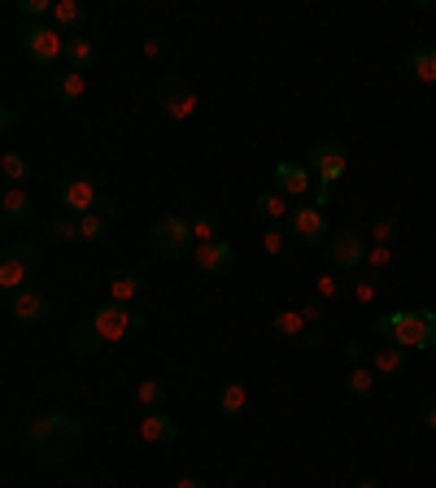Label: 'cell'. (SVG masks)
<instances>
[{
    "label": "cell",
    "mask_w": 436,
    "mask_h": 488,
    "mask_svg": "<svg viewBox=\"0 0 436 488\" xmlns=\"http://www.w3.org/2000/svg\"><path fill=\"white\" fill-rule=\"evenodd\" d=\"M27 445L44 462H66L83 445V427L74 424V419H66V415H35L31 424H27Z\"/></svg>",
    "instance_id": "obj_1"
},
{
    "label": "cell",
    "mask_w": 436,
    "mask_h": 488,
    "mask_svg": "<svg viewBox=\"0 0 436 488\" xmlns=\"http://www.w3.org/2000/svg\"><path fill=\"white\" fill-rule=\"evenodd\" d=\"M375 331L389 340V345H402V349H432L436 345V314L432 310H398V314H384Z\"/></svg>",
    "instance_id": "obj_2"
},
{
    "label": "cell",
    "mask_w": 436,
    "mask_h": 488,
    "mask_svg": "<svg viewBox=\"0 0 436 488\" xmlns=\"http://www.w3.org/2000/svg\"><path fill=\"white\" fill-rule=\"evenodd\" d=\"M18 48L31 57L35 65H57V57H66V39L57 27H48V22H27L22 35H18Z\"/></svg>",
    "instance_id": "obj_3"
},
{
    "label": "cell",
    "mask_w": 436,
    "mask_h": 488,
    "mask_svg": "<svg viewBox=\"0 0 436 488\" xmlns=\"http://www.w3.org/2000/svg\"><path fill=\"white\" fill-rule=\"evenodd\" d=\"M192 244H197V240H192V227H188L184 218H158V223L149 227V253L162 261H179Z\"/></svg>",
    "instance_id": "obj_4"
},
{
    "label": "cell",
    "mask_w": 436,
    "mask_h": 488,
    "mask_svg": "<svg viewBox=\"0 0 436 488\" xmlns=\"http://www.w3.org/2000/svg\"><path fill=\"white\" fill-rule=\"evenodd\" d=\"M92 327H97V336H101L105 345H118V340H132V336L144 331V314H135L132 305L109 301V305H101L92 314Z\"/></svg>",
    "instance_id": "obj_5"
},
{
    "label": "cell",
    "mask_w": 436,
    "mask_h": 488,
    "mask_svg": "<svg viewBox=\"0 0 436 488\" xmlns=\"http://www.w3.org/2000/svg\"><path fill=\"white\" fill-rule=\"evenodd\" d=\"M35 270H39V253H35L31 244H22V240H9L4 253H0V288L4 293L27 288V279H31Z\"/></svg>",
    "instance_id": "obj_6"
},
{
    "label": "cell",
    "mask_w": 436,
    "mask_h": 488,
    "mask_svg": "<svg viewBox=\"0 0 436 488\" xmlns=\"http://www.w3.org/2000/svg\"><path fill=\"white\" fill-rule=\"evenodd\" d=\"M57 205H62V214H70V218L97 214V205H101L97 179H92V175H74V179H66V184L57 188Z\"/></svg>",
    "instance_id": "obj_7"
},
{
    "label": "cell",
    "mask_w": 436,
    "mask_h": 488,
    "mask_svg": "<svg viewBox=\"0 0 436 488\" xmlns=\"http://www.w3.org/2000/svg\"><path fill=\"white\" fill-rule=\"evenodd\" d=\"M345 166H349V149L340 140H323V144L310 149V170H314L319 188H332L336 179L345 175Z\"/></svg>",
    "instance_id": "obj_8"
},
{
    "label": "cell",
    "mask_w": 436,
    "mask_h": 488,
    "mask_svg": "<svg viewBox=\"0 0 436 488\" xmlns=\"http://www.w3.org/2000/svg\"><path fill=\"white\" fill-rule=\"evenodd\" d=\"M158 100H162V109H167V118H188L192 109H197V88L184 79V74H162V83H158Z\"/></svg>",
    "instance_id": "obj_9"
},
{
    "label": "cell",
    "mask_w": 436,
    "mask_h": 488,
    "mask_svg": "<svg viewBox=\"0 0 436 488\" xmlns=\"http://www.w3.org/2000/svg\"><path fill=\"white\" fill-rule=\"evenodd\" d=\"M328 258H332V266H340V270H354L358 261H367V235L363 231H336L332 244H328Z\"/></svg>",
    "instance_id": "obj_10"
},
{
    "label": "cell",
    "mask_w": 436,
    "mask_h": 488,
    "mask_svg": "<svg viewBox=\"0 0 436 488\" xmlns=\"http://www.w3.org/2000/svg\"><path fill=\"white\" fill-rule=\"evenodd\" d=\"M135 436H140L144 445H153V449H167V445L179 441V427H175V419H170L167 410H144V419H140V427H135Z\"/></svg>",
    "instance_id": "obj_11"
},
{
    "label": "cell",
    "mask_w": 436,
    "mask_h": 488,
    "mask_svg": "<svg viewBox=\"0 0 436 488\" xmlns=\"http://www.w3.org/2000/svg\"><path fill=\"white\" fill-rule=\"evenodd\" d=\"M275 188L284 196H319V179L310 166H293V162H279L275 166Z\"/></svg>",
    "instance_id": "obj_12"
},
{
    "label": "cell",
    "mask_w": 436,
    "mask_h": 488,
    "mask_svg": "<svg viewBox=\"0 0 436 488\" xmlns=\"http://www.w3.org/2000/svg\"><path fill=\"white\" fill-rule=\"evenodd\" d=\"M288 231H293L302 244H319V240H328V218H323L319 205H302V210H293Z\"/></svg>",
    "instance_id": "obj_13"
},
{
    "label": "cell",
    "mask_w": 436,
    "mask_h": 488,
    "mask_svg": "<svg viewBox=\"0 0 436 488\" xmlns=\"http://www.w3.org/2000/svg\"><path fill=\"white\" fill-rule=\"evenodd\" d=\"M197 266H201L205 275L223 279V275H232V270H235V249L227 244V240H214V244H197Z\"/></svg>",
    "instance_id": "obj_14"
},
{
    "label": "cell",
    "mask_w": 436,
    "mask_h": 488,
    "mask_svg": "<svg viewBox=\"0 0 436 488\" xmlns=\"http://www.w3.org/2000/svg\"><path fill=\"white\" fill-rule=\"evenodd\" d=\"M9 314L22 319V323H44L48 319V296L35 293V288H18V293H9Z\"/></svg>",
    "instance_id": "obj_15"
},
{
    "label": "cell",
    "mask_w": 436,
    "mask_h": 488,
    "mask_svg": "<svg viewBox=\"0 0 436 488\" xmlns=\"http://www.w3.org/2000/svg\"><path fill=\"white\" fill-rule=\"evenodd\" d=\"M53 27H57V31L83 35L88 31V9H83L79 0H57V4H53Z\"/></svg>",
    "instance_id": "obj_16"
},
{
    "label": "cell",
    "mask_w": 436,
    "mask_h": 488,
    "mask_svg": "<svg viewBox=\"0 0 436 488\" xmlns=\"http://www.w3.org/2000/svg\"><path fill=\"white\" fill-rule=\"evenodd\" d=\"M406 70H410V79H419V83H436V44L432 48H410V53H406Z\"/></svg>",
    "instance_id": "obj_17"
},
{
    "label": "cell",
    "mask_w": 436,
    "mask_h": 488,
    "mask_svg": "<svg viewBox=\"0 0 436 488\" xmlns=\"http://www.w3.org/2000/svg\"><path fill=\"white\" fill-rule=\"evenodd\" d=\"M140 288H144V279H140L135 270H114V275H109V296H114L118 305H132L135 296H140Z\"/></svg>",
    "instance_id": "obj_18"
},
{
    "label": "cell",
    "mask_w": 436,
    "mask_h": 488,
    "mask_svg": "<svg viewBox=\"0 0 436 488\" xmlns=\"http://www.w3.org/2000/svg\"><path fill=\"white\" fill-rule=\"evenodd\" d=\"M0 214H4V223H27L31 218V196L22 188H9L0 196Z\"/></svg>",
    "instance_id": "obj_19"
},
{
    "label": "cell",
    "mask_w": 436,
    "mask_h": 488,
    "mask_svg": "<svg viewBox=\"0 0 436 488\" xmlns=\"http://www.w3.org/2000/svg\"><path fill=\"white\" fill-rule=\"evenodd\" d=\"M53 92H57L62 105H74V100H83V92H88V79H83L79 70H66V74L53 79Z\"/></svg>",
    "instance_id": "obj_20"
},
{
    "label": "cell",
    "mask_w": 436,
    "mask_h": 488,
    "mask_svg": "<svg viewBox=\"0 0 436 488\" xmlns=\"http://www.w3.org/2000/svg\"><path fill=\"white\" fill-rule=\"evenodd\" d=\"M66 345H70V354H74V358H92L105 340L97 336V327H92V323H83V327H74V331H70Z\"/></svg>",
    "instance_id": "obj_21"
},
{
    "label": "cell",
    "mask_w": 436,
    "mask_h": 488,
    "mask_svg": "<svg viewBox=\"0 0 436 488\" xmlns=\"http://www.w3.org/2000/svg\"><path fill=\"white\" fill-rule=\"evenodd\" d=\"M66 62H70V70H79V74L97 62V48H92V39H88V35H70V39H66Z\"/></svg>",
    "instance_id": "obj_22"
},
{
    "label": "cell",
    "mask_w": 436,
    "mask_h": 488,
    "mask_svg": "<svg viewBox=\"0 0 436 488\" xmlns=\"http://www.w3.org/2000/svg\"><path fill=\"white\" fill-rule=\"evenodd\" d=\"M270 336H279V340L305 336V314L302 310H279V314L270 319Z\"/></svg>",
    "instance_id": "obj_23"
},
{
    "label": "cell",
    "mask_w": 436,
    "mask_h": 488,
    "mask_svg": "<svg viewBox=\"0 0 436 488\" xmlns=\"http://www.w3.org/2000/svg\"><path fill=\"white\" fill-rule=\"evenodd\" d=\"M244 406H249L244 384H223V392H218V415H223V419H240Z\"/></svg>",
    "instance_id": "obj_24"
},
{
    "label": "cell",
    "mask_w": 436,
    "mask_h": 488,
    "mask_svg": "<svg viewBox=\"0 0 436 488\" xmlns=\"http://www.w3.org/2000/svg\"><path fill=\"white\" fill-rule=\"evenodd\" d=\"M406 354H410V349H402V345H389V349H380V354H375L371 371H375V375H402Z\"/></svg>",
    "instance_id": "obj_25"
},
{
    "label": "cell",
    "mask_w": 436,
    "mask_h": 488,
    "mask_svg": "<svg viewBox=\"0 0 436 488\" xmlns=\"http://www.w3.org/2000/svg\"><path fill=\"white\" fill-rule=\"evenodd\" d=\"M188 227H192V240H197V244H214V240H218V214H214V210H197Z\"/></svg>",
    "instance_id": "obj_26"
},
{
    "label": "cell",
    "mask_w": 436,
    "mask_h": 488,
    "mask_svg": "<svg viewBox=\"0 0 436 488\" xmlns=\"http://www.w3.org/2000/svg\"><path fill=\"white\" fill-rule=\"evenodd\" d=\"M0 175H4L13 188H18L22 179H31V162H27L22 153H4V158H0Z\"/></svg>",
    "instance_id": "obj_27"
},
{
    "label": "cell",
    "mask_w": 436,
    "mask_h": 488,
    "mask_svg": "<svg viewBox=\"0 0 436 488\" xmlns=\"http://www.w3.org/2000/svg\"><path fill=\"white\" fill-rule=\"evenodd\" d=\"M135 401H140L144 410H162V401H167V384H162V380H144V384L135 389Z\"/></svg>",
    "instance_id": "obj_28"
},
{
    "label": "cell",
    "mask_w": 436,
    "mask_h": 488,
    "mask_svg": "<svg viewBox=\"0 0 436 488\" xmlns=\"http://www.w3.org/2000/svg\"><path fill=\"white\" fill-rule=\"evenodd\" d=\"M258 214H267L270 223H275V218H284V214H293V210H288L284 193H262L258 196Z\"/></svg>",
    "instance_id": "obj_29"
},
{
    "label": "cell",
    "mask_w": 436,
    "mask_h": 488,
    "mask_svg": "<svg viewBox=\"0 0 436 488\" xmlns=\"http://www.w3.org/2000/svg\"><path fill=\"white\" fill-rule=\"evenodd\" d=\"M48 235H53V240H62V244H70V240H83V235H79V223H74L70 214H57V218L48 223Z\"/></svg>",
    "instance_id": "obj_30"
},
{
    "label": "cell",
    "mask_w": 436,
    "mask_h": 488,
    "mask_svg": "<svg viewBox=\"0 0 436 488\" xmlns=\"http://www.w3.org/2000/svg\"><path fill=\"white\" fill-rule=\"evenodd\" d=\"M349 392H354V397H371V392H375V371H371V366H354Z\"/></svg>",
    "instance_id": "obj_31"
},
{
    "label": "cell",
    "mask_w": 436,
    "mask_h": 488,
    "mask_svg": "<svg viewBox=\"0 0 436 488\" xmlns=\"http://www.w3.org/2000/svg\"><path fill=\"white\" fill-rule=\"evenodd\" d=\"M367 266H371V279H375L380 270H389V266H393V244H375V249H367Z\"/></svg>",
    "instance_id": "obj_32"
},
{
    "label": "cell",
    "mask_w": 436,
    "mask_h": 488,
    "mask_svg": "<svg viewBox=\"0 0 436 488\" xmlns=\"http://www.w3.org/2000/svg\"><path fill=\"white\" fill-rule=\"evenodd\" d=\"M79 235H83V240H97V244H101L105 218H101V214H83V218H79Z\"/></svg>",
    "instance_id": "obj_33"
},
{
    "label": "cell",
    "mask_w": 436,
    "mask_h": 488,
    "mask_svg": "<svg viewBox=\"0 0 436 488\" xmlns=\"http://www.w3.org/2000/svg\"><path fill=\"white\" fill-rule=\"evenodd\" d=\"M262 249H267V253H284V249H288V231H284V227H267Z\"/></svg>",
    "instance_id": "obj_34"
},
{
    "label": "cell",
    "mask_w": 436,
    "mask_h": 488,
    "mask_svg": "<svg viewBox=\"0 0 436 488\" xmlns=\"http://www.w3.org/2000/svg\"><path fill=\"white\" fill-rule=\"evenodd\" d=\"M393 231H398L393 218H380V223L371 227V240H375V244H393Z\"/></svg>",
    "instance_id": "obj_35"
},
{
    "label": "cell",
    "mask_w": 436,
    "mask_h": 488,
    "mask_svg": "<svg viewBox=\"0 0 436 488\" xmlns=\"http://www.w3.org/2000/svg\"><path fill=\"white\" fill-rule=\"evenodd\" d=\"M18 9H22L27 18H44V13H53V4H48V0H18Z\"/></svg>",
    "instance_id": "obj_36"
},
{
    "label": "cell",
    "mask_w": 436,
    "mask_h": 488,
    "mask_svg": "<svg viewBox=\"0 0 436 488\" xmlns=\"http://www.w3.org/2000/svg\"><path fill=\"white\" fill-rule=\"evenodd\" d=\"M101 218H118V201L114 196H101V210H97Z\"/></svg>",
    "instance_id": "obj_37"
},
{
    "label": "cell",
    "mask_w": 436,
    "mask_h": 488,
    "mask_svg": "<svg viewBox=\"0 0 436 488\" xmlns=\"http://www.w3.org/2000/svg\"><path fill=\"white\" fill-rule=\"evenodd\" d=\"M319 293H323V296H336V293H340V288H336V275H323V279H319Z\"/></svg>",
    "instance_id": "obj_38"
},
{
    "label": "cell",
    "mask_w": 436,
    "mask_h": 488,
    "mask_svg": "<svg viewBox=\"0 0 436 488\" xmlns=\"http://www.w3.org/2000/svg\"><path fill=\"white\" fill-rule=\"evenodd\" d=\"M345 358H349V362H358V366H363V358H367V349H363V345H345Z\"/></svg>",
    "instance_id": "obj_39"
},
{
    "label": "cell",
    "mask_w": 436,
    "mask_h": 488,
    "mask_svg": "<svg viewBox=\"0 0 436 488\" xmlns=\"http://www.w3.org/2000/svg\"><path fill=\"white\" fill-rule=\"evenodd\" d=\"M419 419H423V424H428V427H432V432H436V401H428V406L419 410Z\"/></svg>",
    "instance_id": "obj_40"
},
{
    "label": "cell",
    "mask_w": 436,
    "mask_h": 488,
    "mask_svg": "<svg viewBox=\"0 0 436 488\" xmlns=\"http://www.w3.org/2000/svg\"><path fill=\"white\" fill-rule=\"evenodd\" d=\"M354 296H358V301H371V296H375V284H371V279H363V284L354 288Z\"/></svg>",
    "instance_id": "obj_41"
},
{
    "label": "cell",
    "mask_w": 436,
    "mask_h": 488,
    "mask_svg": "<svg viewBox=\"0 0 436 488\" xmlns=\"http://www.w3.org/2000/svg\"><path fill=\"white\" fill-rule=\"evenodd\" d=\"M144 53H149V57H162V53H167V39H149Z\"/></svg>",
    "instance_id": "obj_42"
},
{
    "label": "cell",
    "mask_w": 436,
    "mask_h": 488,
    "mask_svg": "<svg viewBox=\"0 0 436 488\" xmlns=\"http://www.w3.org/2000/svg\"><path fill=\"white\" fill-rule=\"evenodd\" d=\"M302 314H305V323H319L323 319V305H305Z\"/></svg>",
    "instance_id": "obj_43"
},
{
    "label": "cell",
    "mask_w": 436,
    "mask_h": 488,
    "mask_svg": "<svg viewBox=\"0 0 436 488\" xmlns=\"http://www.w3.org/2000/svg\"><path fill=\"white\" fill-rule=\"evenodd\" d=\"M175 488H205V484H201V480H192V475H184V480H179Z\"/></svg>",
    "instance_id": "obj_44"
},
{
    "label": "cell",
    "mask_w": 436,
    "mask_h": 488,
    "mask_svg": "<svg viewBox=\"0 0 436 488\" xmlns=\"http://www.w3.org/2000/svg\"><path fill=\"white\" fill-rule=\"evenodd\" d=\"M354 488H380V484H375L371 475H363V480H358V484H354Z\"/></svg>",
    "instance_id": "obj_45"
}]
</instances>
